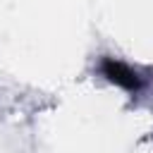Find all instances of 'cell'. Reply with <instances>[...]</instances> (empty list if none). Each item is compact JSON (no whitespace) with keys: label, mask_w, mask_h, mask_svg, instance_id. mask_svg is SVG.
Instances as JSON below:
<instances>
[{"label":"cell","mask_w":153,"mask_h":153,"mask_svg":"<svg viewBox=\"0 0 153 153\" xmlns=\"http://www.w3.org/2000/svg\"><path fill=\"white\" fill-rule=\"evenodd\" d=\"M100 72H103V76H108V81L122 86L124 91H139L141 88V76L129 65H124L115 57H105L100 62Z\"/></svg>","instance_id":"obj_1"}]
</instances>
